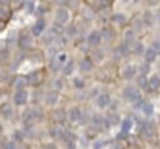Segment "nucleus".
Segmentation results:
<instances>
[{"instance_id": "obj_1", "label": "nucleus", "mask_w": 160, "mask_h": 149, "mask_svg": "<svg viewBox=\"0 0 160 149\" xmlns=\"http://www.w3.org/2000/svg\"><path fill=\"white\" fill-rule=\"evenodd\" d=\"M123 95H124V98L128 99V101H131V102H138V101L142 99V93H140L138 89H135V87H128V89H124Z\"/></svg>"}, {"instance_id": "obj_2", "label": "nucleus", "mask_w": 160, "mask_h": 149, "mask_svg": "<svg viewBox=\"0 0 160 149\" xmlns=\"http://www.w3.org/2000/svg\"><path fill=\"white\" fill-rule=\"evenodd\" d=\"M27 82L28 84H34V86H39L42 81H44V70H38V72H33L30 73L27 78Z\"/></svg>"}, {"instance_id": "obj_3", "label": "nucleus", "mask_w": 160, "mask_h": 149, "mask_svg": "<svg viewBox=\"0 0 160 149\" xmlns=\"http://www.w3.org/2000/svg\"><path fill=\"white\" fill-rule=\"evenodd\" d=\"M27 99H28V93H27V90H17L16 93H14V104H17V106H22V104H25L27 102Z\"/></svg>"}, {"instance_id": "obj_4", "label": "nucleus", "mask_w": 160, "mask_h": 149, "mask_svg": "<svg viewBox=\"0 0 160 149\" xmlns=\"http://www.w3.org/2000/svg\"><path fill=\"white\" fill-rule=\"evenodd\" d=\"M68 20V11L65 8H59L56 12V22L58 23H65Z\"/></svg>"}, {"instance_id": "obj_5", "label": "nucleus", "mask_w": 160, "mask_h": 149, "mask_svg": "<svg viewBox=\"0 0 160 149\" xmlns=\"http://www.w3.org/2000/svg\"><path fill=\"white\" fill-rule=\"evenodd\" d=\"M19 45H20V48L22 50L31 48V45H33V39H31L30 36H20V39H19Z\"/></svg>"}, {"instance_id": "obj_6", "label": "nucleus", "mask_w": 160, "mask_h": 149, "mask_svg": "<svg viewBox=\"0 0 160 149\" xmlns=\"http://www.w3.org/2000/svg\"><path fill=\"white\" fill-rule=\"evenodd\" d=\"M156 57H157V50L154 48V47H151V48L146 50V53H145V59H146V62H148V64L154 62V61H156Z\"/></svg>"}, {"instance_id": "obj_7", "label": "nucleus", "mask_w": 160, "mask_h": 149, "mask_svg": "<svg viewBox=\"0 0 160 149\" xmlns=\"http://www.w3.org/2000/svg\"><path fill=\"white\" fill-rule=\"evenodd\" d=\"M100 42H101V33H100V31L90 33V36H89V44H90V45H98Z\"/></svg>"}, {"instance_id": "obj_8", "label": "nucleus", "mask_w": 160, "mask_h": 149, "mask_svg": "<svg viewBox=\"0 0 160 149\" xmlns=\"http://www.w3.org/2000/svg\"><path fill=\"white\" fill-rule=\"evenodd\" d=\"M44 30H45V20H44V19H39V20L36 22L34 28H33V33H34L36 36H39Z\"/></svg>"}, {"instance_id": "obj_9", "label": "nucleus", "mask_w": 160, "mask_h": 149, "mask_svg": "<svg viewBox=\"0 0 160 149\" xmlns=\"http://www.w3.org/2000/svg\"><path fill=\"white\" fill-rule=\"evenodd\" d=\"M50 135H52L53 138H61V137L64 135V129H62L59 124H56L54 127L50 129Z\"/></svg>"}, {"instance_id": "obj_10", "label": "nucleus", "mask_w": 160, "mask_h": 149, "mask_svg": "<svg viewBox=\"0 0 160 149\" xmlns=\"http://www.w3.org/2000/svg\"><path fill=\"white\" fill-rule=\"evenodd\" d=\"M109 102H110V97L106 95V93H104V95H100L98 99H97V104H98L100 107H107Z\"/></svg>"}, {"instance_id": "obj_11", "label": "nucleus", "mask_w": 160, "mask_h": 149, "mask_svg": "<svg viewBox=\"0 0 160 149\" xmlns=\"http://www.w3.org/2000/svg\"><path fill=\"white\" fill-rule=\"evenodd\" d=\"M148 87H149L151 90H157L160 87V78L159 76H152V78L148 81Z\"/></svg>"}, {"instance_id": "obj_12", "label": "nucleus", "mask_w": 160, "mask_h": 149, "mask_svg": "<svg viewBox=\"0 0 160 149\" xmlns=\"http://www.w3.org/2000/svg\"><path fill=\"white\" fill-rule=\"evenodd\" d=\"M135 73H137V68H135L134 65H129V67H126V68L123 70V76H124L126 79L132 78V76H134Z\"/></svg>"}, {"instance_id": "obj_13", "label": "nucleus", "mask_w": 160, "mask_h": 149, "mask_svg": "<svg viewBox=\"0 0 160 149\" xmlns=\"http://www.w3.org/2000/svg\"><path fill=\"white\" fill-rule=\"evenodd\" d=\"M142 110H143V113L145 115H152V112H154V106L151 104V102H143L142 104Z\"/></svg>"}, {"instance_id": "obj_14", "label": "nucleus", "mask_w": 160, "mask_h": 149, "mask_svg": "<svg viewBox=\"0 0 160 149\" xmlns=\"http://www.w3.org/2000/svg\"><path fill=\"white\" fill-rule=\"evenodd\" d=\"M0 110H2V115H3L5 118H9V117L12 115V109H11L9 104H3V106L0 107Z\"/></svg>"}, {"instance_id": "obj_15", "label": "nucleus", "mask_w": 160, "mask_h": 149, "mask_svg": "<svg viewBox=\"0 0 160 149\" xmlns=\"http://www.w3.org/2000/svg\"><path fill=\"white\" fill-rule=\"evenodd\" d=\"M131 127H132V120H129V118L123 120V123H121V131H123V134H128V132L131 131Z\"/></svg>"}, {"instance_id": "obj_16", "label": "nucleus", "mask_w": 160, "mask_h": 149, "mask_svg": "<svg viewBox=\"0 0 160 149\" xmlns=\"http://www.w3.org/2000/svg\"><path fill=\"white\" fill-rule=\"evenodd\" d=\"M92 67H93V64H92L90 59H84V61L81 62V70H82V72H90Z\"/></svg>"}, {"instance_id": "obj_17", "label": "nucleus", "mask_w": 160, "mask_h": 149, "mask_svg": "<svg viewBox=\"0 0 160 149\" xmlns=\"http://www.w3.org/2000/svg\"><path fill=\"white\" fill-rule=\"evenodd\" d=\"M68 117H70V120H72V121H78V120L81 118V112H79V109H76V107H75V109H72V110H70V113H68Z\"/></svg>"}, {"instance_id": "obj_18", "label": "nucleus", "mask_w": 160, "mask_h": 149, "mask_svg": "<svg viewBox=\"0 0 160 149\" xmlns=\"http://www.w3.org/2000/svg\"><path fill=\"white\" fill-rule=\"evenodd\" d=\"M25 84H27V79H25V78H17V79L14 81V87H16L17 90H22V89L25 87Z\"/></svg>"}, {"instance_id": "obj_19", "label": "nucleus", "mask_w": 160, "mask_h": 149, "mask_svg": "<svg viewBox=\"0 0 160 149\" xmlns=\"http://www.w3.org/2000/svg\"><path fill=\"white\" fill-rule=\"evenodd\" d=\"M72 72H73V62L68 61V62L65 64V67L62 68V73H64V75H70Z\"/></svg>"}, {"instance_id": "obj_20", "label": "nucleus", "mask_w": 160, "mask_h": 149, "mask_svg": "<svg viewBox=\"0 0 160 149\" xmlns=\"http://www.w3.org/2000/svg\"><path fill=\"white\" fill-rule=\"evenodd\" d=\"M137 84H138V87H142V89H146L148 87V79H146V76H138V81H137Z\"/></svg>"}, {"instance_id": "obj_21", "label": "nucleus", "mask_w": 160, "mask_h": 149, "mask_svg": "<svg viewBox=\"0 0 160 149\" xmlns=\"http://www.w3.org/2000/svg\"><path fill=\"white\" fill-rule=\"evenodd\" d=\"M9 16H11V12H9V11L5 8V6H2V5H0V20H3V19H8Z\"/></svg>"}, {"instance_id": "obj_22", "label": "nucleus", "mask_w": 160, "mask_h": 149, "mask_svg": "<svg viewBox=\"0 0 160 149\" xmlns=\"http://www.w3.org/2000/svg\"><path fill=\"white\" fill-rule=\"evenodd\" d=\"M113 20H115L117 23H124V22H126V17H124L123 14H115V16H113Z\"/></svg>"}, {"instance_id": "obj_23", "label": "nucleus", "mask_w": 160, "mask_h": 149, "mask_svg": "<svg viewBox=\"0 0 160 149\" xmlns=\"http://www.w3.org/2000/svg\"><path fill=\"white\" fill-rule=\"evenodd\" d=\"M56 98H58V93H50V95L47 97V99H48L47 102H48V104H54V102H56Z\"/></svg>"}, {"instance_id": "obj_24", "label": "nucleus", "mask_w": 160, "mask_h": 149, "mask_svg": "<svg viewBox=\"0 0 160 149\" xmlns=\"http://www.w3.org/2000/svg\"><path fill=\"white\" fill-rule=\"evenodd\" d=\"M143 134L148 135V137H152V131H151V126H149V124H146V126L143 127Z\"/></svg>"}, {"instance_id": "obj_25", "label": "nucleus", "mask_w": 160, "mask_h": 149, "mask_svg": "<svg viewBox=\"0 0 160 149\" xmlns=\"http://www.w3.org/2000/svg\"><path fill=\"white\" fill-rule=\"evenodd\" d=\"M131 39H132V31L129 30V31H126V33H124V42H126V44H129V42H131Z\"/></svg>"}, {"instance_id": "obj_26", "label": "nucleus", "mask_w": 160, "mask_h": 149, "mask_svg": "<svg viewBox=\"0 0 160 149\" xmlns=\"http://www.w3.org/2000/svg\"><path fill=\"white\" fill-rule=\"evenodd\" d=\"M104 36H106V39H112L113 37V31L109 30V28H104Z\"/></svg>"}, {"instance_id": "obj_27", "label": "nucleus", "mask_w": 160, "mask_h": 149, "mask_svg": "<svg viewBox=\"0 0 160 149\" xmlns=\"http://www.w3.org/2000/svg\"><path fill=\"white\" fill-rule=\"evenodd\" d=\"M75 86H76L78 89H82V87H84V81L79 79V78H76V79H75Z\"/></svg>"}, {"instance_id": "obj_28", "label": "nucleus", "mask_w": 160, "mask_h": 149, "mask_svg": "<svg viewBox=\"0 0 160 149\" xmlns=\"http://www.w3.org/2000/svg\"><path fill=\"white\" fill-rule=\"evenodd\" d=\"M145 23H146L148 27L152 23V20H151V14H145Z\"/></svg>"}, {"instance_id": "obj_29", "label": "nucleus", "mask_w": 160, "mask_h": 149, "mask_svg": "<svg viewBox=\"0 0 160 149\" xmlns=\"http://www.w3.org/2000/svg\"><path fill=\"white\" fill-rule=\"evenodd\" d=\"M54 117H56V118H59V120H64V112H62V110H56Z\"/></svg>"}, {"instance_id": "obj_30", "label": "nucleus", "mask_w": 160, "mask_h": 149, "mask_svg": "<svg viewBox=\"0 0 160 149\" xmlns=\"http://www.w3.org/2000/svg\"><path fill=\"white\" fill-rule=\"evenodd\" d=\"M142 50H143V45H142V44H137L134 51H135V54H140V53H142Z\"/></svg>"}, {"instance_id": "obj_31", "label": "nucleus", "mask_w": 160, "mask_h": 149, "mask_svg": "<svg viewBox=\"0 0 160 149\" xmlns=\"http://www.w3.org/2000/svg\"><path fill=\"white\" fill-rule=\"evenodd\" d=\"M58 59H59L61 62H65V61H67V54H59V56H58Z\"/></svg>"}, {"instance_id": "obj_32", "label": "nucleus", "mask_w": 160, "mask_h": 149, "mask_svg": "<svg viewBox=\"0 0 160 149\" xmlns=\"http://www.w3.org/2000/svg\"><path fill=\"white\" fill-rule=\"evenodd\" d=\"M5 149H16V145H14V143H8V145L5 146Z\"/></svg>"}, {"instance_id": "obj_33", "label": "nucleus", "mask_w": 160, "mask_h": 149, "mask_svg": "<svg viewBox=\"0 0 160 149\" xmlns=\"http://www.w3.org/2000/svg\"><path fill=\"white\" fill-rule=\"evenodd\" d=\"M9 2H11V0H0V5H2V6H6Z\"/></svg>"}, {"instance_id": "obj_34", "label": "nucleus", "mask_w": 160, "mask_h": 149, "mask_svg": "<svg viewBox=\"0 0 160 149\" xmlns=\"http://www.w3.org/2000/svg\"><path fill=\"white\" fill-rule=\"evenodd\" d=\"M27 8H28V12H31V11H33V3L30 2V3L27 5Z\"/></svg>"}, {"instance_id": "obj_35", "label": "nucleus", "mask_w": 160, "mask_h": 149, "mask_svg": "<svg viewBox=\"0 0 160 149\" xmlns=\"http://www.w3.org/2000/svg\"><path fill=\"white\" fill-rule=\"evenodd\" d=\"M44 149H56V146H54V145H45Z\"/></svg>"}, {"instance_id": "obj_36", "label": "nucleus", "mask_w": 160, "mask_h": 149, "mask_svg": "<svg viewBox=\"0 0 160 149\" xmlns=\"http://www.w3.org/2000/svg\"><path fill=\"white\" fill-rule=\"evenodd\" d=\"M5 28V20H0V31Z\"/></svg>"}, {"instance_id": "obj_37", "label": "nucleus", "mask_w": 160, "mask_h": 149, "mask_svg": "<svg viewBox=\"0 0 160 149\" xmlns=\"http://www.w3.org/2000/svg\"><path fill=\"white\" fill-rule=\"evenodd\" d=\"M148 2H149L151 5H154V3H157V0H148Z\"/></svg>"}, {"instance_id": "obj_38", "label": "nucleus", "mask_w": 160, "mask_h": 149, "mask_svg": "<svg viewBox=\"0 0 160 149\" xmlns=\"http://www.w3.org/2000/svg\"><path fill=\"white\" fill-rule=\"evenodd\" d=\"M106 2H109V3H110V2H112V0H106Z\"/></svg>"}, {"instance_id": "obj_39", "label": "nucleus", "mask_w": 160, "mask_h": 149, "mask_svg": "<svg viewBox=\"0 0 160 149\" xmlns=\"http://www.w3.org/2000/svg\"><path fill=\"white\" fill-rule=\"evenodd\" d=\"M124 2H128V0H124Z\"/></svg>"}, {"instance_id": "obj_40", "label": "nucleus", "mask_w": 160, "mask_h": 149, "mask_svg": "<svg viewBox=\"0 0 160 149\" xmlns=\"http://www.w3.org/2000/svg\"><path fill=\"white\" fill-rule=\"evenodd\" d=\"M16 2H19V0H16Z\"/></svg>"}]
</instances>
